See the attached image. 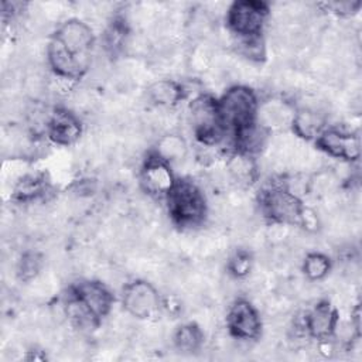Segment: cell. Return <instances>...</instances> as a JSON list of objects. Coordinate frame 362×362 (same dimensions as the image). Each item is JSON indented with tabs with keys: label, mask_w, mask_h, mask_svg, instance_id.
<instances>
[{
	"label": "cell",
	"mask_w": 362,
	"mask_h": 362,
	"mask_svg": "<svg viewBox=\"0 0 362 362\" xmlns=\"http://www.w3.org/2000/svg\"><path fill=\"white\" fill-rule=\"evenodd\" d=\"M267 11L262 1H238L228 11V24L238 37H256L263 28Z\"/></svg>",
	"instance_id": "cell-4"
},
{
	"label": "cell",
	"mask_w": 362,
	"mask_h": 362,
	"mask_svg": "<svg viewBox=\"0 0 362 362\" xmlns=\"http://www.w3.org/2000/svg\"><path fill=\"white\" fill-rule=\"evenodd\" d=\"M322 123L324 119L321 112L310 107H303L297 113H294L291 126L297 136L308 140L320 134Z\"/></svg>",
	"instance_id": "cell-17"
},
{
	"label": "cell",
	"mask_w": 362,
	"mask_h": 362,
	"mask_svg": "<svg viewBox=\"0 0 362 362\" xmlns=\"http://www.w3.org/2000/svg\"><path fill=\"white\" fill-rule=\"evenodd\" d=\"M222 124L239 132L253 124L257 112L255 93L245 86H233L228 89L218 103Z\"/></svg>",
	"instance_id": "cell-1"
},
{
	"label": "cell",
	"mask_w": 362,
	"mask_h": 362,
	"mask_svg": "<svg viewBox=\"0 0 362 362\" xmlns=\"http://www.w3.org/2000/svg\"><path fill=\"white\" fill-rule=\"evenodd\" d=\"M173 342L178 351L182 352H194L202 344V332L201 328L195 324L181 325L173 337Z\"/></svg>",
	"instance_id": "cell-20"
},
{
	"label": "cell",
	"mask_w": 362,
	"mask_h": 362,
	"mask_svg": "<svg viewBox=\"0 0 362 362\" xmlns=\"http://www.w3.org/2000/svg\"><path fill=\"white\" fill-rule=\"evenodd\" d=\"M317 144L328 156L342 160H356L361 151L359 139L339 130H325L318 136Z\"/></svg>",
	"instance_id": "cell-11"
},
{
	"label": "cell",
	"mask_w": 362,
	"mask_h": 362,
	"mask_svg": "<svg viewBox=\"0 0 362 362\" xmlns=\"http://www.w3.org/2000/svg\"><path fill=\"white\" fill-rule=\"evenodd\" d=\"M182 88L171 79H158L147 88V99L157 107H171L182 98Z\"/></svg>",
	"instance_id": "cell-16"
},
{
	"label": "cell",
	"mask_w": 362,
	"mask_h": 362,
	"mask_svg": "<svg viewBox=\"0 0 362 362\" xmlns=\"http://www.w3.org/2000/svg\"><path fill=\"white\" fill-rule=\"evenodd\" d=\"M337 321L338 318L335 310L327 303H320L307 315L305 328L313 337L327 339V337L334 332Z\"/></svg>",
	"instance_id": "cell-14"
},
{
	"label": "cell",
	"mask_w": 362,
	"mask_h": 362,
	"mask_svg": "<svg viewBox=\"0 0 362 362\" xmlns=\"http://www.w3.org/2000/svg\"><path fill=\"white\" fill-rule=\"evenodd\" d=\"M187 156V144L178 134H164L157 140V157L167 164H178Z\"/></svg>",
	"instance_id": "cell-18"
},
{
	"label": "cell",
	"mask_w": 362,
	"mask_h": 362,
	"mask_svg": "<svg viewBox=\"0 0 362 362\" xmlns=\"http://www.w3.org/2000/svg\"><path fill=\"white\" fill-rule=\"evenodd\" d=\"M55 38L75 57H90L93 34L90 27L76 18L65 21L57 31Z\"/></svg>",
	"instance_id": "cell-9"
},
{
	"label": "cell",
	"mask_w": 362,
	"mask_h": 362,
	"mask_svg": "<svg viewBox=\"0 0 362 362\" xmlns=\"http://www.w3.org/2000/svg\"><path fill=\"white\" fill-rule=\"evenodd\" d=\"M167 197L170 214L178 223L189 226L204 219L206 212L205 197L195 184L189 181L175 182Z\"/></svg>",
	"instance_id": "cell-2"
},
{
	"label": "cell",
	"mask_w": 362,
	"mask_h": 362,
	"mask_svg": "<svg viewBox=\"0 0 362 362\" xmlns=\"http://www.w3.org/2000/svg\"><path fill=\"white\" fill-rule=\"evenodd\" d=\"M140 178L144 191L151 195H168L175 184L170 164L160 160L157 156L146 161Z\"/></svg>",
	"instance_id": "cell-10"
},
{
	"label": "cell",
	"mask_w": 362,
	"mask_h": 362,
	"mask_svg": "<svg viewBox=\"0 0 362 362\" xmlns=\"http://www.w3.org/2000/svg\"><path fill=\"white\" fill-rule=\"evenodd\" d=\"M189 123L197 137L205 144H214L222 137V120L218 103L209 96H198L189 105Z\"/></svg>",
	"instance_id": "cell-3"
},
{
	"label": "cell",
	"mask_w": 362,
	"mask_h": 362,
	"mask_svg": "<svg viewBox=\"0 0 362 362\" xmlns=\"http://www.w3.org/2000/svg\"><path fill=\"white\" fill-rule=\"evenodd\" d=\"M48 133L51 140L61 146L75 143L81 136V122L68 110H58L49 117Z\"/></svg>",
	"instance_id": "cell-13"
},
{
	"label": "cell",
	"mask_w": 362,
	"mask_h": 362,
	"mask_svg": "<svg viewBox=\"0 0 362 362\" xmlns=\"http://www.w3.org/2000/svg\"><path fill=\"white\" fill-rule=\"evenodd\" d=\"M229 332L238 339H253L260 334V318L255 307L245 301H236L228 313Z\"/></svg>",
	"instance_id": "cell-8"
},
{
	"label": "cell",
	"mask_w": 362,
	"mask_h": 362,
	"mask_svg": "<svg viewBox=\"0 0 362 362\" xmlns=\"http://www.w3.org/2000/svg\"><path fill=\"white\" fill-rule=\"evenodd\" d=\"M47 58L57 75L66 79L78 78L90 68V57L72 55L55 37L48 44Z\"/></svg>",
	"instance_id": "cell-7"
},
{
	"label": "cell",
	"mask_w": 362,
	"mask_h": 362,
	"mask_svg": "<svg viewBox=\"0 0 362 362\" xmlns=\"http://www.w3.org/2000/svg\"><path fill=\"white\" fill-rule=\"evenodd\" d=\"M303 270L307 280L317 281L324 279L329 272V260L321 253H310L303 262Z\"/></svg>",
	"instance_id": "cell-21"
},
{
	"label": "cell",
	"mask_w": 362,
	"mask_h": 362,
	"mask_svg": "<svg viewBox=\"0 0 362 362\" xmlns=\"http://www.w3.org/2000/svg\"><path fill=\"white\" fill-rule=\"evenodd\" d=\"M225 170L230 180L239 182V184H247L253 180L256 165L253 160L246 153H236L229 157Z\"/></svg>",
	"instance_id": "cell-19"
},
{
	"label": "cell",
	"mask_w": 362,
	"mask_h": 362,
	"mask_svg": "<svg viewBox=\"0 0 362 362\" xmlns=\"http://www.w3.org/2000/svg\"><path fill=\"white\" fill-rule=\"evenodd\" d=\"M123 307L132 317L148 318L157 313L160 297L150 283L133 281L124 286Z\"/></svg>",
	"instance_id": "cell-5"
},
{
	"label": "cell",
	"mask_w": 362,
	"mask_h": 362,
	"mask_svg": "<svg viewBox=\"0 0 362 362\" xmlns=\"http://www.w3.org/2000/svg\"><path fill=\"white\" fill-rule=\"evenodd\" d=\"M266 214L277 223L294 225L300 222L303 211L300 199L286 188H273L266 192L263 199Z\"/></svg>",
	"instance_id": "cell-6"
},
{
	"label": "cell",
	"mask_w": 362,
	"mask_h": 362,
	"mask_svg": "<svg viewBox=\"0 0 362 362\" xmlns=\"http://www.w3.org/2000/svg\"><path fill=\"white\" fill-rule=\"evenodd\" d=\"M252 260L249 255L243 252H236L230 260H229V270L236 276V277H243L250 272Z\"/></svg>",
	"instance_id": "cell-23"
},
{
	"label": "cell",
	"mask_w": 362,
	"mask_h": 362,
	"mask_svg": "<svg viewBox=\"0 0 362 362\" xmlns=\"http://www.w3.org/2000/svg\"><path fill=\"white\" fill-rule=\"evenodd\" d=\"M293 109L286 102L279 99L267 100L259 107V122L262 127L284 129L293 123Z\"/></svg>",
	"instance_id": "cell-15"
},
{
	"label": "cell",
	"mask_w": 362,
	"mask_h": 362,
	"mask_svg": "<svg viewBox=\"0 0 362 362\" xmlns=\"http://www.w3.org/2000/svg\"><path fill=\"white\" fill-rule=\"evenodd\" d=\"M40 269H41V257L37 253H27L25 256H23L18 266L20 276L24 280L35 277Z\"/></svg>",
	"instance_id": "cell-22"
},
{
	"label": "cell",
	"mask_w": 362,
	"mask_h": 362,
	"mask_svg": "<svg viewBox=\"0 0 362 362\" xmlns=\"http://www.w3.org/2000/svg\"><path fill=\"white\" fill-rule=\"evenodd\" d=\"M328 7H331L335 13L338 14H352L358 7H359V3H354V1H337V3H331L328 4Z\"/></svg>",
	"instance_id": "cell-24"
},
{
	"label": "cell",
	"mask_w": 362,
	"mask_h": 362,
	"mask_svg": "<svg viewBox=\"0 0 362 362\" xmlns=\"http://www.w3.org/2000/svg\"><path fill=\"white\" fill-rule=\"evenodd\" d=\"M75 296L89 308V311L96 317H103L110 311L112 294L110 291L98 281H83L75 288Z\"/></svg>",
	"instance_id": "cell-12"
}]
</instances>
